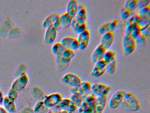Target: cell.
<instances>
[{"label":"cell","mask_w":150,"mask_h":113,"mask_svg":"<svg viewBox=\"0 0 150 113\" xmlns=\"http://www.w3.org/2000/svg\"><path fill=\"white\" fill-rule=\"evenodd\" d=\"M121 106L127 110L137 111L142 107V101L137 94L134 92L127 91Z\"/></svg>","instance_id":"6da1fadb"},{"label":"cell","mask_w":150,"mask_h":113,"mask_svg":"<svg viewBox=\"0 0 150 113\" xmlns=\"http://www.w3.org/2000/svg\"><path fill=\"white\" fill-rule=\"evenodd\" d=\"M111 87L108 85L100 82L92 84L91 93L96 96H108L111 92Z\"/></svg>","instance_id":"7a4b0ae2"},{"label":"cell","mask_w":150,"mask_h":113,"mask_svg":"<svg viewBox=\"0 0 150 113\" xmlns=\"http://www.w3.org/2000/svg\"><path fill=\"white\" fill-rule=\"evenodd\" d=\"M126 92L125 90H119L115 92L109 101V107L112 109H115L121 106Z\"/></svg>","instance_id":"3957f363"},{"label":"cell","mask_w":150,"mask_h":113,"mask_svg":"<svg viewBox=\"0 0 150 113\" xmlns=\"http://www.w3.org/2000/svg\"><path fill=\"white\" fill-rule=\"evenodd\" d=\"M122 46L124 54L125 56L132 54L137 47L136 40L131 36L126 35L123 38Z\"/></svg>","instance_id":"277c9868"},{"label":"cell","mask_w":150,"mask_h":113,"mask_svg":"<svg viewBox=\"0 0 150 113\" xmlns=\"http://www.w3.org/2000/svg\"><path fill=\"white\" fill-rule=\"evenodd\" d=\"M92 84L88 81H82L78 86L71 89L72 94H78L86 96L91 93Z\"/></svg>","instance_id":"5b68a950"},{"label":"cell","mask_w":150,"mask_h":113,"mask_svg":"<svg viewBox=\"0 0 150 113\" xmlns=\"http://www.w3.org/2000/svg\"><path fill=\"white\" fill-rule=\"evenodd\" d=\"M70 27L75 33L79 34L87 29V24L86 21L76 16L73 18Z\"/></svg>","instance_id":"8992f818"},{"label":"cell","mask_w":150,"mask_h":113,"mask_svg":"<svg viewBox=\"0 0 150 113\" xmlns=\"http://www.w3.org/2000/svg\"><path fill=\"white\" fill-rule=\"evenodd\" d=\"M29 82V77L26 72L21 73L13 82L11 88L18 92L24 89Z\"/></svg>","instance_id":"52a82bcc"},{"label":"cell","mask_w":150,"mask_h":113,"mask_svg":"<svg viewBox=\"0 0 150 113\" xmlns=\"http://www.w3.org/2000/svg\"><path fill=\"white\" fill-rule=\"evenodd\" d=\"M63 99V95L61 94L54 93L45 95L43 101L45 105L48 108H50L57 106Z\"/></svg>","instance_id":"ba28073f"},{"label":"cell","mask_w":150,"mask_h":113,"mask_svg":"<svg viewBox=\"0 0 150 113\" xmlns=\"http://www.w3.org/2000/svg\"><path fill=\"white\" fill-rule=\"evenodd\" d=\"M61 80L63 83L68 85L72 88L76 87L82 82L79 76L72 72H68L65 74L61 78Z\"/></svg>","instance_id":"9c48e42d"},{"label":"cell","mask_w":150,"mask_h":113,"mask_svg":"<svg viewBox=\"0 0 150 113\" xmlns=\"http://www.w3.org/2000/svg\"><path fill=\"white\" fill-rule=\"evenodd\" d=\"M118 26L117 19L109 20L101 25L98 28V31L101 35L109 32H115Z\"/></svg>","instance_id":"30bf717a"},{"label":"cell","mask_w":150,"mask_h":113,"mask_svg":"<svg viewBox=\"0 0 150 113\" xmlns=\"http://www.w3.org/2000/svg\"><path fill=\"white\" fill-rule=\"evenodd\" d=\"M77 38L79 42V50L81 51L85 50L89 45L91 38L90 31L88 29L85 30L78 34Z\"/></svg>","instance_id":"8fae6325"},{"label":"cell","mask_w":150,"mask_h":113,"mask_svg":"<svg viewBox=\"0 0 150 113\" xmlns=\"http://www.w3.org/2000/svg\"><path fill=\"white\" fill-rule=\"evenodd\" d=\"M60 43L66 49L73 51H76L79 49V42L77 38L72 36H66L61 40Z\"/></svg>","instance_id":"7c38bea8"},{"label":"cell","mask_w":150,"mask_h":113,"mask_svg":"<svg viewBox=\"0 0 150 113\" xmlns=\"http://www.w3.org/2000/svg\"><path fill=\"white\" fill-rule=\"evenodd\" d=\"M107 63L103 60L94 64L90 75L92 77L99 78L106 72Z\"/></svg>","instance_id":"4fadbf2b"},{"label":"cell","mask_w":150,"mask_h":113,"mask_svg":"<svg viewBox=\"0 0 150 113\" xmlns=\"http://www.w3.org/2000/svg\"><path fill=\"white\" fill-rule=\"evenodd\" d=\"M56 107L61 110H66L73 113L78 109L74 102L69 98H63Z\"/></svg>","instance_id":"5bb4252c"},{"label":"cell","mask_w":150,"mask_h":113,"mask_svg":"<svg viewBox=\"0 0 150 113\" xmlns=\"http://www.w3.org/2000/svg\"><path fill=\"white\" fill-rule=\"evenodd\" d=\"M96 98V96H95L91 93L85 96L84 101L82 102L81 106L78 108L79 112L82 113L84 110L88 108H95Z\"/></svg>","instance_id":"9a60e30c"},{"label":"cell","mask_w":150,"mask_h":113,"mask_svg":"<svg viewBox=\"0 0 150 113\" xmlns=\"http://www.w3.org/2000/svg\"><path fill=\"white\" fill-rule=\"evenodd\" d=\"M58 31L53 26H51L45 29L44 36V42L46 44H50L54 42L57 36Z\"/></svg>","instance_id":"2e32d148"},{"label":"cell","mask_w":150,"mask_h":113,"mask_svg":"<svg viewBox=\"0 0 150 113\" xmlns=\"http://www.w3.org/2000/svg\"><path fill=\"white\" fill-rule=\"evenodd\" d=\"M107 50V49L100 44H99L97 45L91 54V59L92 62L95 64L101 60H102Z\"/></svg>","instance_id":"e0dca14e"},{"label":"cell","mask_w":150,"mask_h":113,"mask_svg":"<svg viewBox=\"0 0 150 113\" xmlns=\"http://www.w3.org/2000/svg\"><path fill=\"white\" fill-rule=\"evenodd\" d=\"M115 39V32H109L102 35L100 44L107 50L111 47Z\"/></svg>","instance_id":"ac0fdd59"},{"label":"cell","mask_w":150,"mask_h":113,"mask_svg":"<svg viewBox=\"0 0 150 113\" xmlns=\"http://www.w3.org/2000/svg\"><path fill=\"white\" fill-rule=\"evenodd\" d=\"M60 13L57 12H52L48 15L44 20L42 26L45 28L53 26L54 24L58 21L60 16Z\"/></svg>","instance_id":"d6986e66"},{"label":"cell","mask_w":150,"mask_h":113,"mask_svg":"<svg viewBox=\"0 0 150 113\" xmlns=\"http://www.w3.org/2000/svg\"><path fill=\"white\" fill-rule=\"evenodd\" d=\"M108 96L96 97L95 107L96 113H103L108 103Z\"/></svg>","instance_id":"ffe728a7"},{"label":"cell","mask_w":150,"mask_h":113,"mask_svg":"<svg viewBox=\"0 0 150 113\" xmlns=\"http://www.w3.org/2000/svg\"><path fill=\"white\" fill-rule=\"evenodd\" d=\"M73 18L66 12L60 14L58 21L62 29H67L71 26Z\"/></svg>","instance_id":"44dd1931"},{"label":"cell","mask_w":150,"mask_h":113,"mask_svg":"<svg viewBox=\"0 0 150 113\" xmlns=\"http://www.w3.org/2000/svg\"><path fill=\"white\" fill-rule=\"evenodd\" d=\"M79 4V1L77 0L69 1L67 5L66 12L71 16L73 18L74 17L76 16Z\"/></svg>","instance_id":"7402d4cb"},{"label":"cell","mask_w":150,"mask_h":113,"mask_svg":"<svg viewBox=\"0 0 150 113\" xmlns=\"http://www.w3.org/2000/svg\"><path fill=\"white\" fill-rule=\"evenodd\" d=\"M56 59L58 69L60 72H63L66 69L71 62V60L66 59L61 56H56Z\"/></svg>","instance_id":"603a6c76"},{"label":"cell","mask_w":150,"mask_h":113,"mask_svg":"<svg viewBox=\"0 0 150 113\" xmlns=\"http://www.w3.org/2000/svg\"><path fill=\"white\" fill-rule=\"evenodd\" d=\"M2 104L4 106V108L7 112L14 113L17 111V108L14 102L9 99L7 95L4 97Z\"/></svg>","instance_id":"cb8c5ba5"},{"label":"cell","mask_w":150,"mask_h":113,"mask_svg":"<svg viewBox=\"0 0 150 113\" xmlns=\"http://www.w3.org/2000/svg\"><path fill=\"white\" fill-rule=\"evenodd\" d=\"M135 29L142 31L150 26V20L140 16L133 23Z\"/></svg>","instance_id":"d4e9b609"},{"label":"cell","mask_w":150,"mask_h":113,"mask_svg":"<svg viewBox=\"0 0 150 113\" xmlns=\"http://www.w3.org/2000/svg\"><path fill=\"white\" fill-rule=\"evenodd\" d=\"M139 0H127L125 2L123 7L127 10L132 12L137 8Z\"/></svg>","instance_id":"484cf974"},{"label":"cell","mask_w":150,"mask_h":113,"mask_svg":"<svg viewBox=\"0 0 150 113\" xmlns=\"http://www.w3.org/2000/svg\"><path fill=\"white\" fill-rule=\"evenodd\" d=\"M117 67V58L107 63L106 64V72L113 75L116 72Z\"/></svg>","instance_id":"4316f807"},{"label":"cell","mask_w":150,"mask_h":113,"mask_svg":"<svg viewBox=\"0 0 150 113\" xmlns=\"http://www.w3.org/2000/svg\"><path fill=\"white\" fill-rule=\"evenodd\" d=\"M66 49L59 42L54 43L52 47V51L56 56H61Z\"/></svg>","instance_id":"83f0119b"},{"label":"cell","mask_w":150,"mask_h":113,"mask_svg":"<svg viewBox=\"0 0 150 113\" xmlns=\"http://www.w3.org/2000/svg\"><path fill=\"white\" fill-rule=\"evenodd\" d=\"M76 16L86 21L87 19V10L83 3H79Z\"/></svg>","instance_id":"f1b7e54d"},{"label":"cell","mask_w":150,"mask_h":113,"mask_svg":"<svg viewBox=\"0 0 150 113\" xmlns=\"http://www.w3.org/2000/svg\"><path fill=\"white\" fill-rule=\"evenodd\" d=\"M33 109L35 113H47L49 111V108L45 105L43 100L38 101Z\"/></svg>","instance_id":"f546056e"},{"label":"cell","mask_w":150,"mask_h":113,"mask_svg":"<svg viewBox=\"0 0 150 113\" xmlns=\"http://www.w3.org/2000/svg\"><path fill=\"white\" fill-rule=\"evenodd\" d=\"M32 93L33 96L35 99H39V100H43L45 96L43 90L37 86L33 87Z\"/></svg>","instance_id":"4dcf8cb0"},{"label":"cell","mask_w":150,"mask_h":113,"mask_svg":"<svg viewBox=\"0 0 150 113\" xmlns=\"http://www.w3.org/2000/svg\"><path fill=\"white\" fill-rule=\"evenodd\" d=\"M117 58L116 53L111 50H107L103 56V60L107 63L112 60Z\"/></svg>","instance_id":"1f68e13d"},{"label":"cell","mask_w":150,"mask_h":113,"mask_svg":"<svg viewBox=\"0 0 150 113\" xmlns=\"http://www.w3.org/2000/svg\"><path fill=\"white\" fill-rule=\"evenodd\" d=\"M139 16L140 17L146 19H149L150 20V5L143 9H140L138 11Z\"/></svg>","instance_id":"d6a6232c"},{"label":"cell","mask_w":150,"mask_h":113,"mask_svg":"<svg viewBox=\"0 0 150 113\" xmlns=\"http://www.w3.org/2000/svg\"><path fill=\"white\" fill-rule=\"evenodd\" d=\"M85 96L78 94H72L71 95L70 99L74 102V104L77 106L78 108L81 106L82 102L84 101Z\"/></svg>","instance_id":"836d02e7"},{"label":"cell","mask_w":150,"mask_h":113,"mask_svg":"<svg viewBox=\"0 0 150 113\" xmlns=\"http://www.w3.org/2000/svg\"><path fill=\"white\" fill-rule=\"evenodd\" d=\"M150 41V38L142 35L140 37L136 40V44L137 46L143 47L145 46Z\"/></svg>","instance_id":"e575fe53"},{"label":"cell","mask_w":150,"mask_h":113,"mask_svg":"<svg viewBox=\"0 0 150 113\" xmlns=\"http://www.w3.org/2000/svg\"><path fill=\"white\" fill-rule=\"evenodd\" d=\"M75 55H76V52L75 51L70 50V49H66L61 56L66 59L71 61L72 59L75 56Z\"/></svg>","instance_id":"d590c367"},{"label":"cell","mask_w":150,"mask_h":113,"mask_svg":"<svg viewBox=\"0 0 150 113\" xmlns=\"http://www.w3.org/2000/svg\"><path fill=\"white\" fill-rule=\"evenodd\" d=\"M19 95V92L13 88H11L8 91V94L7 96L9 99L12 101L14 102L18 98Z\"/></svg>","instance_id":"8d00e7d4"},{"label":"cell","mask_w":150,"mask_h":113,"mask_svg":"<svg viewBox=\"0 0 150 113\" xmlns=\"http://www.w3.org/2000/svg\"><path fill=\"white\" fill-rule=\"evenodd\" d=\"M139 16L138 11H133L131 14L129 18L126 20V24H133V23L138 19Z\"/></svg>","instance_id":"74e56055"},{"label":"cell","mask_w":150,"mask_h":113,"mask_svg":"<svg viewBox=\"0 0 150 113\" xmlns=\"http://www.w3.org/2000/svg\"><path fill=\"white\" fill-rule=\"evenodd\" d=\"M132 12L125 9L124 7L121 9L120 11V16L123 21H126L129 18Z\"/></svg>","instance_id":"f35d334b"},{"label":"cell","mask_w":150,"mask_h":113,"mask_svg":"<svg viewBox=\"0 0 150 113\" xmlns=\"http://www.w3.org/2000/svg\"><path fill=\"white\" fill-rule=\"evenodd\" d=\"M133 24H127L125 30V35L131 36L132 32L135 29Z\"/></svg>","instance_id":"ab89813d"},{"label":"cell","mask_w":150,"mask_h":113,"mask_svg":"<svg viewBox=\"0 0 150 113\" xmlns=\"http://www.w3.org/2000/svg\"><path fill=\"white\" fill-rule=\"evenodd\" d=\"M150 0H140L139 2L137 9H138L139 10L145 8V7L150 5Z\"/></svg>","instance_id":"60d3db41"},{"label":"cell","mask_w":150,"mask_h":113,"mask_svg":"<svg viewBox=\"0 0 150 113\" xmlns=\"http://www.w3.org/2000/svg\"><path fill=\"white\" fill-rule=\"evenodd\" d=\"M142 35V32H141V31L137 30V29H135L134 31H133V32H132L131 36L136 40V39H138Z\"/></svg>","instance_id":"b9f144b4"},{"label":"cell","mask_w":150,"mask_h":113,"mask_svg":"<svg viewBox=\"0 0 150 113\" xmlns=\"http://www.w3.org/2000/svg\"><path fill=\"white\" fill-rule=\"evenodd\" d=\"M142 32V35L144 36H146L148 38H150V26H148V27L146 28L145 29H144L141 31Z\"/></svg>","instance_id":"7bdbcfd3"},{"label":"cell","mask_w":150,"mask_h":113,"mask_svg":"<svg viewBox=\"0 0 150 113\" xmlns=\"http://www.w3.org/2000/svg\"><path fill=\"white\" fill-rule=\"evenodd\" d=\"M21 113H35L34 109L30 107H26L23 109Z\"/></svg>","instance_id":"ee69618b"},{"label":"cell","mask_w":150,"mask_h":113,"mask_svg":"<svg viewBox=\"0 0 150 113\" xmlns=\"http://www.w3.org/2000/svg\"><path fill=\"white\" fill-rule=\"evenodd\" d=\"M82 113H96L94 107H89L84 110Z\"/></svg>","instance_id":"f6af8a7d"},{"label":"cell","mask_w":150,"mask_h":113,"mask_svg":"<svg viewBox=\"0 0 150 113\" xmlns=\"http://www.w3.org/2000/svg\"><path fill=\"white\" fill-rule=\"evenodd\" d=\"M4 98V96H3V93L1 91H0V104H2Z\"/></svg>","instance_id":"bcb514c9"},{"label":"cell","mask_w":150,"mask_h":113,"mask_svg":"<svg viewBox=\"0 0 150 113\" xmlns=\"http://www.w3.org/2000/svg\"><path fill=\"white\" fill-rule=\"evenodd\" d=\"M0 113H8L4 108L0 106Z\"/></svg>","instance_id":"7dc6e473"},{"label":"cell","mask_w":150,"mask_h":113,"mask_svg":"<svg viewBox=\"0 0 150 113\" xmlns=\"http://www.w3.org/2000/svg\"><path fill=\"white\" fill-rule=\"evenodd\" d=\"M56 113H73V112H69V111H66V110H60Z\"/></svg>","instance_id":"c3c4849f"},{"label":"cell","mask_w":150,"mask_h":113,"mask_svg":"<svg viewBox=\"0 0 150 113\" xmlns=\"http://www.w3.org/2000/svg\"><path fill=\"white\" fill-rule=\"evenodd\" d=\"M47 113H56L55 112H52V111H49Z\"/></svg>","instance_id":"681fc988"}]
</instances>
